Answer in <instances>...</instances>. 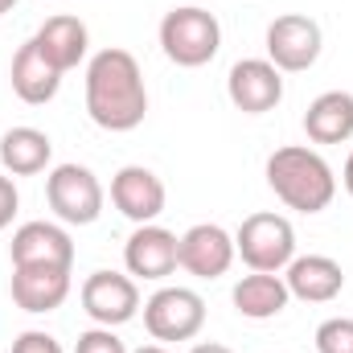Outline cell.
<instances>
[{"instance_id":"7a4b0ae2","label":"cell","mask_w":353,"mask_h":353,"mask_svg":"<svg viewBox=\"0 0 353 353\" xmlns=\"http://www.w3.org/2000/svg\"><path fill=\"white\" fill-rule=\"evenodd\" d=\"M267 185L288 210L300 214H321L337 197V176L329 161L304 144H288L267 157Z\"/></svg>"},{"instance_id":"cb8c5ba5","label":"cell","mask_w":353,"mask_h":353,"mask_svg":"<svg viewBox=\"0 0 353 353\" xmlns=\"http://www.w3.org/2000/svg\"><path fill=\"white\" fill-rule=\"evenodd\" d=\"M17 205H21V197H17V185H12V176L0 173V230H4L8 222H12Z\"/></svg>"},{"instance_id":"3957f363","label":"cell","mask_w":353,"mask_h":353,"mask_svg":"<svg viewBox=\"0 0 353 353\" xmlns=\"http://www.w3.org/2000/svg\"><path fill=\"white\" fill-rule=\"evenodd\" d=\"M218 46H222V25H218L214 12L193 8V4L165 12V21H161V50H165L169 62L185 66V70H197V66L214 62Z\"/></svg>"},{"instance_id":"30bf717a","label":"cell","mask_w":353,"mask_h":353,"mask_svg":"<svg viewBox=\"0 0 353 353\" xmlns=\"http://www.w3.org/2000/svg\"><path fill=\"white\" fill-rule=\"evenodd\" d=\"M226 94L243 115H267L279 107L283 99V74L267 62V58H243L230 66Z\"/></svg>"},{"instance_id":"2e32d148","label":"cell","mask_w":353,"mask_h":353,"mask_svg":"<svg viewBox=\"0 0 353 353\" xmlns=\"http://www.w3.org/2000/svg\"><path fill=\"white\" fill-rule=\"evenodd\" d=\"M8 79H12V90H17V99L21 103H29V107H41V103H50L58 87H62V70L37 50V41L29 37L17 54H12V70H8Z\"/></svg>"},{"instance_id":"7402d4cb","label":"cell","mask_w":353,"mask_h":353,"mask_svg":"<svg viewBox=\"0 0 353 353\" xmlns=\"http://www.w3.org/2000/svg\"><path fill=\"white\" fill-rule=\"evenodd\" d=\"M74 353H128V345L115 337V329H87V333H79V345Z\"/></svg>"},{"instance_id":"ac0fdd59","label":"cell","mask_w":353,"mask_h":353,"mask_svg":"<svg viewBox=\"0 0 353 353\" xmlns=\"http://www.w3.org/2000/svg\"><path fill=\"white\" fill-rule=\"evenodd\" d=\"M230 300H234V308H239L243 316H251V321H271V316H279V312L288 308L292 292H288V283H283L275 271H251V275H243V279L234 283Z\"/></svg>"},{"instance_id":"d4e9b609","label":"cell","mask_w":353,"mask_h":353,"mask_svg":"<svg viewBox=\"0 0 353 353\" xmlns=\"http://www.w3.org/2000/svg\"><path fill=\"white\" fill-rule=\"evenodd\" d=\"M189 353H234V350H226V345H218V341H201V345H193Z\"/></svg>"},{"instance_id":"277c9868","label":"cell","mask_w":353,"mask_h":353,"mask_svg":"<svg viewBox=\"0 0 353 353\" xmlns=\"http://www.w3.org/2000/svg\"><path fill=\"white\" fill-rule=\"evenodd\" d=\"M234 255L251 271H283L296 259V230L283 214H251L234 234Z\"/></svg>"},{"instance_id":"4316f807","label":"cell","mask_w":353,"mask_h":353,"mask_svg":"<svg viewBox=\"0 0 353 353\" xmlns=\"http://www.w3.org/2000/svg\"><path fill=\"white\" fill-rule=\"evenodd\" d=\"M132 353H169L165 345H140V350H132Z\"/></svg>"},{"instance_id":"6da1fadb","label":"cell","mask_w":353,"mask_h":353,"mask_svg":"<svg viewBox=\"0 0 353 353\" xmlns=\"http://www.w3.org/2000/svg\"><path fill=\"white\" fill-rule=\"evenodd\" d=\"M87 115L103 132H132L148 115L140 62L128 50H99L87 66Z\"/></svg>"},{"instance_id":"9c48e42d","label":"cell","mask_w":353,"mask_h":353,"mask_svg":"<svg viewBox=\"0 0 353 353\" xmlns=\"http://www.w3.org/2000/svg\"><path fill=\"white\" fill-rule=\"evenodd\" d=\"M234 263V234H226L218 222H197L176 239V267H185L197 279H218Z\"/></svg>"},{"instance_id":"8fae6325","label":"cell","mask_w":353,"mask_h":353,"mask_svg":"<svg viewBox=\"0 0 353 353\" xmlns=\"http://www.w3.org/2000/svg\"><path fill=\"white\" fill-rule=\"evenodd\" d=\"M111 201L128 222L148 226L165 214V181L144 165H128L111 176Z\"/></svg>"},{"instance_id":"5b68a950","label":"cell","mask_w":353,"mask_h":353,"mask_svg":"<svg viewBox=\"0 0 353 353\" xmlns=\"http://www.w3.org/2000/svg\"><path fill=\"white\" fill-rule=\"evenodd\" d=\"M46 201L66 226H90L103 214V185L87 165H58L46 176Z\"/></svg>"},{"instance_id":"4fadbf2b","label":"cell","mask_w":353,"mask_h":353,"mask_svg":"<svg viewBox=\"0 0 353 353\" xmlns=\"http://www.w3.org/2000/svg\"><path fill=\"white\" fill-rule=\"evenodd\" d=\"M123 263L136 279H169L176 271V234L157 222L136 226V234L123 247Z\"/></svg>"},{"instance_id":"8992f818","label":"cell","mask_w":353,"mask_h":353,"mask_svg":"<svg viewBox=\"0 0 353 353\" xmlns=\"http://www.w3.org/2000/svg\"><path fill=\"white\" fill-rule=\"evenodd\" d=\"M321 58V25L300 12H283L267 25V62L283 74L312 70Z\"/></svg>"},{"instance_id":"83f0119b","label":"cell","mask_w":353,"mask_h":353,"mask_svg":"<svg viewBox=\"0 0 353 353\" xmlns=\"http://www.w3.org/2000/svg\"><path fill=\"white\" fill-rule=\"evenodd\" d=\"M12 4H17V0H0V17H4V12H8Z\"/></svg>"},{"instance_id":"5bb4252c","label":"cell","mask_w":353,"mask_h":353,"mask_svg":"<svg viewBox=\"0 0 353 353\" xmlns=\"http://www.w3.org/2000/svg\"><path fill=\"white\" fill-rule=\"evenodd\" d=\"M70 296L66 267H12V304L25 312H54Z\"/></svg>"},{"instance_id":"9a60e30c","label":"cell","mask_w":353,"mask_h":353,"mask_svg":"<svg viewBox=\"0 0 353 353\" xmlns=\"http://www.w3.org/2000/svg\"><path fill=\"white\" fill-rule=\"evenodd\" d=\"M283 283H288V292H292L296 300H304V304H329V300L341 296L345 271H341L337 259H329V255H300V259L288 263Z\"/></svg>"},{"instance_id":"ba28073f","label":"cell","mask_w":353,"mask_h":353,"mask_svg":"<svg viewBox=\"0 0 353 353\" xmlns=\"http://www.w3.org/2000/svg\"><path fill=\"white\" fill-rule=\"evenodd\" d=\"M83 308L94 325L103 329H119L136 316L140 308V288L132 275H119V271H90L87 283H83Z\"/></svg>"},{"instance_id":"d6986e66","label":"cell","mask_w":353,"mask_h":353,"mask_svg":"<svg viewBox=\"0 0 353 353\" xmlns=\"http://www.w3.org/2000/svg\"><path fill=\"white\" fill-rule=\"evenodd\" d=\"M33 41H37V50L66 74V70H74L83 58H87V25L79 21V17H50L37 33H33Z\"/></svg>"},{"instance_id":"603a6c76","label":"cell","mask_w":353,"mask_h":353,"mask_svg":"<svg viewBox=\"0 0 353 353\" xmlns=\"http://www.w3.org/2000/svg\"><path fill=\"white\" fill-rule=\"evenodd\" d=\"M12 353H62V345H58L50 333L29 329V333H21V337L12 341Z\"/></svg>"},{"instance_id":"ffe728a7","label":"cell","mask_w":353,"mask_h":353,"mask_svg":"<svg viewBox=\"0 0 353 353\" xmlns=\"http://www.w3.org/2000/svg\"><path fill=\"white\" fill-rule=\"evenodd\" d=\"M50 157H54V144H50V136L37 132V128H12V132H4V140H0V165H4V173H12V176L46 173Z\"/></svg>"},{"instance_id":"52a82bcc","label":"cell","mask_w":353,"mask_h":353,"mask_svg":"<svg viewBox=\"0 0 353 353\" xmlns=\"http://www.w3.org/2000/svg\"><path fill=\"white\" fill-rule=\"evenodd\" d=\"M205 325V300L193 288H161L144 304V329L157 341H193Z\"/></svg>"},{"instance_id":"44dd1931","label":"cell","mask_w":353,"mask_h":353,"mask_svg":"<svg viewBox=\"0 0 353 353\" xmlns=\"http://www.w3.org/2000/svg\"><path fill=\"white\" fill-rule=\"evenodd\" d=\"M316 353H353V321L333 316L316 329Z\"/></svg>"},{"instance_id":"e0dca14e","label":"cell","mask_w":353,"mask_h":353,"mask_svg":"<svg viewBox=\"0 0 353 353\" xmlns=\"http://www.w3.org/2000/svg\"><path fill=\"white\" fill-rule=\"evenodd\" d=\"M304 132L312 144H345L353 136V94L350 90H325L304 111Z\"/></svg>"},{"instance_id":"484cf974","label":"cell","mask_w":353,"mask_h":353,"mask_svg":"<svg viewBox=\"0 0 353 353\" xmlns=\"http://www.w3.org/2000/svg\"><path fill=\"white\" fill-rule=\"evenodd\" d=\"M341 181H345V189H350V197H353V152H350V161H345V173H341Z\"/></svg>"},{"instance_id":"7c38bea8","label":"cell","mask_w":353,"mask_h":353,"mask_svg":"<svg viewBox=\"0 0 353 353\" xmlns=\"http://www.w3.org/2000/svg\"><path fill=\"white\" fill-rule=\"evenodd\" d=\"M12 267H74V243L54 222H25L8 243Z\"/></svg>"}]
</instances>
